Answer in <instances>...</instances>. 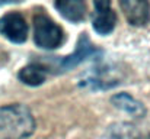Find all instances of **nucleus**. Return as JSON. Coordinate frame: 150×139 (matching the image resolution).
Here are the masks:
<instances>
[{"instance_id":"obj_3","label":"nucleus","mask_w":150,"mask_h":139,"mask_svg":"<svg viewBox=\"0 0 150 139\" xmlns=\"http://www.w3.org/2000/svg\"><path fill=\"white\" fill-rule=\"evenodd\" d=\"M34 41L40 48L55 49L66 41L63 28L42 10L34 16Z\"/></svg>"},{"instance_id":"obj_6","label":"nucleus","mask_w":150,"mask_h":139,"mask_svg":"<svg viewBox=\"0 0 150 139\" xmlns=\"http://www.w3.org/2000/svg\"><path fill=\"white\" fill-rule=\"evenodd\" d=\"M93 29L100 35H109L117 25V15L111 7L109 1H95L93 3Z\"/></svg>"},{"instance_id":"obj_9","label":"nucleus","mask_w":150,"mask_h":139,"mask_svg":"<svg viewBox=\"0 0 150 139\" xmlns=\"http://www.w3.org/2000/svg\"><path fill=\"white\" fill-rule=\"evenodd\" d=\"M54 7L58 10V13L73 22V23H79L82 22L85 17H86V13H88V9H86V4L80 0H64V1H55L54 3Z\"/></svg>"},{"instance_id":"obj_10","label":"nucleus","mask_w":150,"mask_h":139,"mask_svg":"<svg viewBox=\"0 0 150 139\" xmlns=\"http://www.w3.org/2000/svg\"><path fill=\"white\" fill-rule=\"evenodd\" d=\"M111 103L117 109H120V110H122V112H125V113H128L131 116H136V117L146 116V107L143 106V103L136 100L128 93H118V94L112 96L111 97Z\"/></svg>"},{"instance_id":"obj_1","label":"nucleus","mask_w":150,"mask_h":139,"mask_svg":"<svg viewBox=\"0 0 150 139\" xmlns=\"http://www.w3.org/2000/svg\"><path fill=\"white\" fill-rule=\"evenodd\" d=\"M35 131L32 112L23 104L0 107V139H23Z\"/></svg>"},{"instance_id":"obj_7","label":"nucleus","mask_w":150,"mask_h":139,"mask_svg":"<svg viewBox=\"0 0 150 139\" xmlns=\"http://www.w3.org/2000/svg\"><path fill=\"white\" fill-rule=\"evenodd\" d=\"M121 9L130 25L146 26L150 22V3L143 0H124L120 1Z\"/></svg>"},{"instance_id":"obj_5","label":"nucleus","mask_w":150,"mask_h":139,"mask_svg":"<svg viewBox=\"0 0 150 139\" xmlns=\"http://www.w3.org/2000/svg\"><path fill=\"white\" fill-rule=\"evenodd\" d=\"M28 32H29L28 23L21 13L9 12L0 17V34L6 39L15 44H22L26 41Z\"/></svg>"},{"instance_id":"obj_8","label":"nucleus","mask_w":150,"mask_h":139,"mask_svg":"<svg viewBox=\"0 0 150 139\" xmlns=\"http://www.w3.org/2000/svg\"><path fill=\"white\" fill-rule=\"evenodd\" d=\"M48 68L45 64L42 62H32V64H28L25 65L18 77L19 80L26 84V86H31V87H37V86H41L42 83H45L47 77H48Z\"/></svg>"},{"instance_id":"obj_4","label":"nucleus","mask_w":150,"mask_h":139,"mask_svg":"<svg viewBox=\"0 0 150 139\" xmlns=\"http://www.w3.org/2000/svg\"><path fill=\"white\" fill-rule=\"evenodd\" d=\"M99 55H102V51H100L98 46H95L92 44V41L89 39V36H88L86 32H82L80 36H79V39H77V44H76L74 51L70 55H67V57H61V58L55 59L52 62V65L47 67V68H48V71H50L51 68H52V71L57 70L55 73L57 74H61V73H66V71L73 70L74 67H77L83 61H86L89 58H96Z\"/></svg>"},{"instance_id":"obj_2","label":"nucleus","mask_w":150,"mask_h":139,"mask_svg":"<svg viewBox=\"0 0 150 139\" xmlns=\"http://www.w3.org/2000/svg\"><path fill=\"white\" fill-rule=\"evenodd\" d=\"M122 80H124V73L121 68L111 64H99L80 74L77 84L82 89L96 92V90L112 89L121 84Z\"/></svg>"},{"instance_id":"obj_11","label":"nucleus","mask_w":150,"mask_h":139,"mask_svg":"<svg viewBox=\"0 0 150 139\" xmlns=\"http://www.w3.org/2000/svg\"><path fill=\"white\" fill-rule=\"evenodd\" d=\"M109 139H144V138L137 132V129H134V126L122 123V125L114 126L111 129Z\"/></svg>"}]
</instances>
